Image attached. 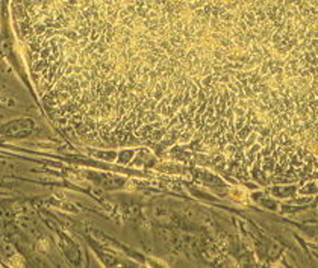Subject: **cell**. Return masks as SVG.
Instances as JSON below:
<instances>
[{
  "label": "cell",
  "instance_id": "obj_1",
  "mask_svg": "<svg viewBox=\"0 0 318 268\" xmlns=\"http://www.w3.org/2000/svg\"><path fill=\"white\" fill-rule=\"evenodd\" d=\"M239 0H18L50 118L85 141L183 144L224 115Z\"/></svg>",
  "mask_w": 318,
  "mask_h": 268
}]
</instances>
